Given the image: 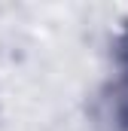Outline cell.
<instances>
[{"label": "cell", "instance_id": "cell-1", "mask_svg": "<svg viewBox=\"0 0 128 131\" xmlns=\"http://www.w3.org/2000/svg\"><path fill=\"white\" fill-rule=\"evenodd\" d=\"M125 46H128V37H125Z\"/></svg>", "mask_w": 128, "mask_h": 131}]
</instances>
